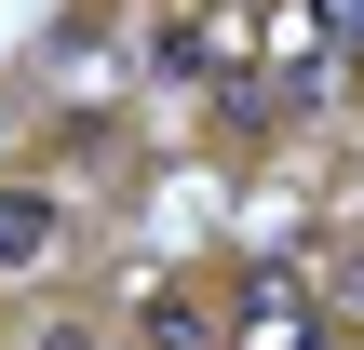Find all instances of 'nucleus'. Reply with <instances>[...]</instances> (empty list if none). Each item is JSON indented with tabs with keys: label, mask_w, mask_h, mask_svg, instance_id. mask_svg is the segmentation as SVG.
I'll list each match as a JSON object with an SVG mask.
<instances>
[{
	"label": "nucleus",
	"mask_w": 364,
	"mask_h": 350,
	"mask_svg": "<svg viewBox=\"0 0 364 350\" xmlns=\"http://www.w3.org/2000/svg\"><path fill=\"white\" fill-rule=\"evenodd\" d=\"M41 229H54L41 202H0V270H27V256H41Z\"/></svg>",
	"instance_id": "nucleus-1"
},
{
	"label": "nucleus",
	"mask_w": 364,
	"mask_h": 350,
	"mask_svg": "<svg viewBox=\"0 0 364 350\" xmlns=\"http://www.w3.org/2000/svg\"><path fill=\"white\" fill-rule=\"evenodd\" d=\"M41 350H95V337H41Z\"/></svg>",
	"instance_id": "nucleus-4"
},
{
	"label": "nucleus",
	"mask_w": 364,
	"mask_h": 350,
	"mask_svg": "<svg viewBox=\"0 0 364 350\" xmlns=\"http://www.w3.org/2000/svg\"><path fill=\"white\" fill-rule=\"evenodd\" d=\"M149 350H216V337H203V324L176 310V324H149Z\"/></svg>",
	"instance_id": "nucleus-3"
},
{
	"label": "nucleus",
	"mask_w": 364,
	"mask_h": 350,
	"mask_svg": "<svg viewBox=\"0 0 364 350\" xmlns=\"http://www.w3.org/2000/svg\"><path fill=\"white\" fill-rule=\"evenodd\" d=\"M243 350H338V337H324V324H257Z\"/></svg>",
	"instance_id": "nucleus-2"
}]
</instances>
